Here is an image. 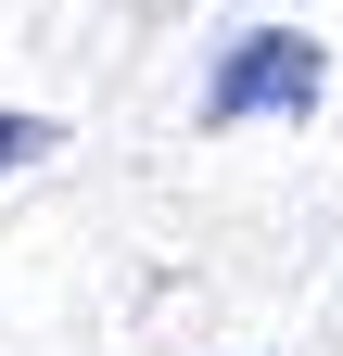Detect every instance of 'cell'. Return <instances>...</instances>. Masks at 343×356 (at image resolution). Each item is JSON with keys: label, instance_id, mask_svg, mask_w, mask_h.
I'll return each instance as SVG.
<instances>
[{"label": "cell", "instance_id": "2", "mask_svg": "<svg viewBox=\"0 0 343 356\" xmlns=\"http://www.w3.org/2000/svg\"><path fill=\"white\" fill-rule=\"evenodd\" d=\"M51 140H64L51 115H26V102H0V178H26L38 153H51Z\"/></svg>", "mask_w": 343, "mask_h": 356}, {"label": "cell", "instance_id": "1", "mask_svg": "<svg viewBox=\"0 0 343 356\" xmlns=\"http://www.w3.org/2000/svg\"><path fill=\"white\" fill-rule=\"evenodd\" d=\"M318 89H331V51L306 26H242L217 76H203V127H254V115H318Z\"/></svg>", "mask_w": 343, "mask_h": 356}]
</instances>
